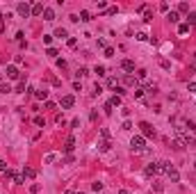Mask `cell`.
<instances>
[{"instance_id": "obj_43", "label": "cell", "mask_w": 196, "mask_h": 194, "mask_svg": "<svg viewBox=\"0 0 196 194\" xmlns=\"http://www.w3.org/2000/svg\"><path fill=\"white\" fill-rule=\"evenodd\" d=\"M66 194H80V192H73V190H68V192H66Z\"/></svg>"}, {"instance_id": "obj_29", "label": "cell", "mask_w": 196, "mask_h": 194, "mask_svg": "<svg viewBox=\"0 0 196 194\" xmlns=\"http://www.w3.org/2000/svg\"><path fill=\"white\" fill-rule=\"evenodd\" d=\"M178 11H189V5L187 2H180V5H178Z\"/></svg>"}, {"instance_id": "obj_11", "label": "cell", "mask_w": 196, "mask_h": 194, "mask_svg": "<svg viewBox=\"0 0 196 194\" xmlns=\"http://www.w3.org/2000/svg\"><path fill=\"white\" fill-rule=\"evenodd\" d=\"M73 149H76V139L68 137V139H66V144H64V151H66V153H71Z\"/></svg>"}, {"instance_id": "obj_15", "label": "cell", "mask_w": 196, "mask_h": 194, "mask_svg": "<svg viewBox=\"0 0 196 194\" xmlns=\"http://www.w3.org/2000/svg\"><path fill=\"white\" fill-rule=\"evenodd\" d=\"M166 19H169L171 23H178V21H180V14H178V11H169V14H166Z\"/></svg>"}, {"instance_id": "obj_24", "label": "cell", "mask_w": 196, "mask_h": 194, "mask_svg": "<svg viewBox=\"0 0 196 194\" xmlns=\"http://www.w3.org/2000/svg\"><path fill=\"white\" fill-rule=\"evenodd\" d=\"M109 105H112V108H116V105H121V96H112V101H109Z\"/></svg>"}, {"instance_id": "obj_39", "label": "cell", "mask_w": 196, "mask_h": 194, "mask_svg": "<svg viewBox=\"0 0 196 194\" xmlns=\"http://www.w3.org/2000/svg\"><path fill=\"white\" fill-rule=\"evenodd\" d=\"M103 110H105V114H112V105H109V103H105V108H103Z\"/></svg>"}, {"instance_id": "obj_4", "label": "cell", "mask_w": 196, "mask_h": 194, "mask_svg": "<svg viewBox=\"0 0 196 194\" xmlns=\"http://www.w3.org/2000/svg\"><path fill=\"white\" fill-rule=\"evenodd\" d=\"M5 73H7V78H9V80H18V78H23L21 71H18V66H14V64H9V66L5 69Z\"/></svg>"}, {"instance_id": "obj_42", "label": "cell", "mask_w": 196, "mask_h": 194, "mask_svg": "<svg viewBox=\"0 0 196 194\" xmlns=\"http://www.w3.org/2000/svg\"><path fill=\"white\" fill-rule=\"evenodd\" d=\"M119 194H130V192H128V190H121V192H119Z\"/></svg>"}, {"instance_id": "obj_22", "label": "cell", "mask_w": 196, "mask_h": 194, "mask_svg": "<svg viewBox=\"0 0 196 194\" xmlns=\"http://www.w3.org/2000/svg\"><path fill=\"white\" fill-rule=\"evenodd\" d=\"M178 32H180V34H187L189 32V23H182V25L178 27Z\"/></svg>"}, {"instance_id": "obj_6", "label": "cell", "mask_w": 196, "mask_h": 194, "mask_svg": "<svg viewBox=\"0 0 196 194\" xmlns=\"http://www.w3.org/2000/svg\"><path fill=\"white\" fill-rule=\"evenodd\" d=\"M73 103H76V98H73L71 94L62 96V108H64V110H71V108H73Z\"/></svg>"}, {"instance_id": "obj_37", "label": "cell", "mask_w": 196, "mask_h": 194, "mask_svg": "<svg viewBox=\"0 0 196 194\" xmlns=\"http://www.w3.org/2000/svg\"><path fill=\"white\" fill-rule=\"evenodd\" d=\"M91 187H94V192H100V190H103V183H94Z\"/></svg>"}, {"instance_id": "obj_3", "label": "cell", "mask_w": 196, "mask_h": 194, "mask_svg": "<svg viewBox=\"0 0 196 194\" xmlns=\"http://www.w3.org/2000/svg\"><path fill=\"white\" fill-rule=\"evenodd\" d=\"M164 174L171 178V183H178V180H180V174H178V169L174 167V164H169V162H166V171H164Z\"/></svg>"}, {"instance_id": "obj_5", "label": "cell", "mask_w": 196, "mask_h": 194, "mask_svg": "<svg viewBox=\"0 0 196 194\" xmlns=\"http://www.w3.org/2000/svg\"><path fill=\"white\" fill-rule=\"evenodd\" d=\"M139 128H141V137H155V130H153V126L148 121H141Z\"/></svg>"}, {"instance_id": "obj_8", "label": "cell", "mask_w": 196, "mask_h": 194, "mask_svg": "<svg viewBox=\"0 0 196 194\" xmlns=\"http://www.w3.org/2000/svg\"><path fill=\"white\" fill-rule=\"evenodd\" d=\"M121 69H123L128 75L135 73V62H132V60H123V62H121Z\"/></svg>"}, {"instance_id": "obj_20", "label": "cell", "mask_w": 196, "mask_h": 194, "mask_svg": "<svg viewBox=\"0 0 196 194\" xmlns=\"http://www.w3.org/2000/svg\"><path fill=\"white\" fill-rule=\"evenodd\" d=\"M9 91H11V87L7 82H0V94H9Z\"/></svg>"}, {"instance_id": "obj_2", "label": "cell", "mask_w": 196, "mask_h": 194, "mask_svg": "<svg viewBox=\"0 0 196 194\" xmlns=\"http://www.w3.org/2000/svg\"><path fill=\"white\" fill-rule=\"evenodd\" d=\"M16 11H18V16L27 19V16H32V5H27V2H18V5H16Z\"/></svg>"}, {"instance_id": "obj_21", "label": "cell", "mask_w": 196, "mask_h": 194, "mask_svg": "<svg viewBox=\"0 0 196 194\" xmlns=\"http://www.w3.org/2000/svg\"><path fill=\"white\" fill-rule=\"evenodd\" d=\"M96 73H98V78H103V75H107V69L105 66H96Z\"/></svg>"}, {"instance_id": "obj_31", "label": "cell", "mask_w": 196, "mask_h": 194, "mask_svg": "<svg viewBox=\"0 0 196 194\" xmlns=\"http://www.w3.org/2000/svg\"><path fill=\"white\" fill-rule=\"evenodd\" d=\"M43 108H46V110H55V103H53V101H46Z\"/></svg>"}, {"instance_id": "obj_34", "label": "cell", "mask_w": 196, "mask_h": 194, "mask_svg": "<svg viewBox=\"0 0 196 194\" xmlns=\"http://www.w3.org/2000/svg\"><path fill=\"white\" fill-rule=\"evenodd\" d=\"M50 41H53V34H43V44H46V46H48V44H50Z\"/></svg>"}, {"instance_id": "obj_13", "label": "cell", "mask_w": 196, "mask_h": 194, "mask_svg": "<svg viewBox=\"0 0 196 194\" xmlns=\"http://www.w3.org/2000/svg\"><path fill=\"white\" fill-rule=\"evenodd\" d=\"M34 176H37V171H34L32 167H25V169H23V178H34Z\"/></svg>"}, {"instance_id": "obj_16", "label": "cell", "mask_w": 196, "mask_h": 194, "mask_svg": "<svg viewBox=\"0 0 196 194\" xmlns=\"http://www.w3.org/2000/svg\"><path fill=\"white\" fill-rule=\"evenodd\" d=\"M55 37H59V39H66V37H68V32L64 30V27H57V30H55Z\"/></svg>"}, {"instance_id": "obj_41", "label": "cell", "mask_w": 196, "mask_h": 194, "mask_svg": "<svg viewBox=\"0 0 196 194\" xmlns=\"http://www.w3.org/2000/svg\"><path fill=\"white\" fill-rule=\"evenodd\" d=\"M189 91H196V82H189Z\"/></svg>"}, {"instance_id": "obj_30", "label": "cell", "mask_w": 196, "mask_h": 194, "mask_svg": "<svg viewBox=\"0 0 196 194\" xmlns=\"http://www.w3.org/2000/svg\"><path fill=\"white\" fill-rule=\"evenodd\" d=\"M0 171H2V174L9 171V169H7V162H5V160H0Z\"/></svg>"}, {"instance_id": "obj_28", "label": "cell", "mask_w": 196, "mask_h": 194, "mask_svg": "<svg viewBox=\"0 0 196 194\" xmlns=\"http://www.w3.org/2000/svg\"><path fill=\"white\" fill-rule=\"evenodd\" d=\"M34 123H37L39 128H43V123H46V121H43V116H34Z\"/></svg>"}, {"instance_id": "obj_1", "label": "cell", "mask_w": 196, "mask_h": 194, "mask_svg": "<svg viewBox=\"0 0 196 194\" xmlns=\"http://www.w3.org/2000/svg\"><path fill=\"white\" fill-rule=\"evenodd\" d=\"M144 146H146V137H141V135H135V137L130 139V149L135 151V153H141Z\"/></svg>"}, {"instance_id": "obj_26", "label": "cell", "mask_w": 196, "mask_h": 194, "mask_svg": "<svg viewBox=\"0 0 196 194\" xmlns=\"http://www.w3.org/2000/svg\"><path fill=\"white\" fill-rule=\"evenodd\" d=\"M187 21L192 23V25H196V14H194V11H189V14H187Z\"/></svg>"}, {"instance_id": "obj_23", "label": "cell", "mask_w": 196, "mask_h": 194, "mask_svg": "<svg viewBox=\"0 0 196 194\" xmlns=\"http://www.w3.org/2000/svg\"><path fill=\"white\" fill-rule=\"evenodd\" d=\"M148 78V73L144 71V69H139V71H137V80H146Z\"/></svg>"}, {"instance_id": "obj_7", "label": "cell", "mask_w": 196, "mask_h": 194, "mask_svg": "<svg viewBox=\"0 0 196 194\" xmlns=\"http://www.w3.org/2000/svg\"><path fill=\"white\" fill-rule=\"evenodd\" d=\"M123 85H128V87H135V89H137V87H139V80H137L135 75H128V73H125V75H123Z\"/></svg>"}, {"instance_id": "obj_25", "label": "cell", "mask_w": 196, "mask_h": 194, "mask_svg": "<svg viewBox=\"0 0 196 194\" xmlns=\"http://www.w3.org/2000/svg\"><path fill=\"white\" fill-rule=\"evenodd\" d=\"M144 91H146V89H141V87H137V89L132 91V94H135V98H141V96H144Z\"/></svg>"}, {"instance_id": "obj_9", "label": "cell", "mask_w": 196, "mask_h": 194, "mask_svg": "<svg viewBox=\"0 0 196 194\" xmlns=\"http://www.w3.org/2000/svg\"><path fill=\"white\" fill-rule=\"evenodd\" d=\"M7 176H9L11 180H14L16 185H23V183H25V178H23V174H16V171H11V169L7 171Z\"/></svg>"}, {"instance_id": "obj_27", "label": "cell", "mask_w": 196, "mask_h": 194, "mask_svg": "<svg viewBox=\"0 0 196 194\" xmlns=\"http://www.w3.org/2000/svg\"><path fill=\"white\" fill-rule=\"evenodd\" d=\"M107 85H109V87H112V89H116V87H119V80H114V78H109V80H107Z\"/></svg>"}, {"instance_id": "obj_17", "label": "cell", "mask_w": 196, "mask_h": 194, "mask_svg": "<svg viewBox=\"0 0 196 194\" xmlns=\"http://www.w3.org/2000/svg\"><path fill=\"white\" fill-rule=\"evenodd\" d=\"M144 174H146L148 178H151V176H157V174H155V164H148V167L144 169Z\"/></svg>"}, {"instance_id": "obj_40", "label": "cell", "mask_w": 196, "mask_h": 194, "mask_svg": "<svg viewBox=\"0 0 196 194\" xmlns=\"http://www.w3.org/2000/svg\"><path fill=\"white\" fill-rule=\"evenodd\" d=\"M160 64H162V69H171V64L166 62V60H160Z\"/></svg>"}, {"instance_id": "obj_35", "label": "cell", "mask_w": 196, "mask_h": 194, "mask_svg": "<svg viewBox=\"0 0 196 194\" xmlns=\"http://www.w3.org/2000/svg\"><path fill=\"white\" fill-rule=\"evenodd\" d=\"M48 55H50V57H55V60H57V55H59V53H57L55 48H48Z\"/></svg>"}, {"instance_id": "obj_10", "label": "cell", "mask_w": 196, "mask_h": 194, "mask_svg": "<svg viewBox=\"0 0 196 194\" xmlns=\"http://www.w3.org/2000/svg\"><path fill=\"white\" fill-rule=\"evenodd\" d=\"M43 9H46V7H43L41 2H34V5H32V16H43Z\"/></svg>"}, {"instance_id": "obj_12", "label": "cell", "mask_w": 196, "mask_h": 194, "mask_svg": "<svg viewBox=\"0 0 196 194\" xmlns=\"http://www.w3.org/2000/svg\"><path fill=\"white\" fill-rule=\"evenodd\" d=\"M43 21H55V11L50 9V7L43 9Z\"/></svg>"}, {"instance_id": "obj_14", "label": "cell", "mask_w": 196, "mask_h": 194, "mask_svg": "<svg viewBox=\"0 0 196 194\" xmlns=\"http://www.w3.org/2000/svg\"><path fill=\"white\" fill-rule=\"evenodd\" d=\"M34 98H39V101H46V98H48V91H46V89H37V91H34Z\"/></svg>"}, {"instance_id": "obj_36", "label": "cell", "mask_w": 196, "mask_h": 194, "mask_svg": "<svg viewBox=\"0 0 196 194\" xmlns=\"http://www.w3.org/2000/svg\"><path fill=\"white\" fill-rule=\"evenodd\" d=\"M100 135H103V139H109V130H107V128H103Z\"/></svg>"}, {"instance_id": "obj_32", "label": "cell", "mask_w": 196, "mask_h": 194, "mask_svg": "<svg viewBox=\"0 0 196 194\" xmlns=\"http://www.w3.org/2000/svg\"><path fill=\"white\" fill-rule=\"evenodd\" d=\"M146 39H148L146 32H139V34H137V41H146Z\"/></svg>"}, {"instance_id": "obj_33", "label": "cell", "mask_w": 196, "mask_h": 194, "mask_svg": "<svg viewBox=\"0 0 196 194\" xmlns=\"http://www.w3.org/2000/svg\"><path fill=\"white\" fill-rule=\"evenodd\" d=\"M105 57H114V48H109V46H107V48H105Z\"/></svg>"}, {"instance_id": "obj_19", "label": "cell", "mask_w": 196, "mask_h": 194, "mask_svg": "<svg viewBox=\"0 0 196 194\" xmlns=\"http://www.w3.org/2000/svg\"><path fill=\"white\" fill-rule=\"evenodd\" d=\"M109 146H112V144H109V139H103V142L98 144V149H100V151H109Z\"/></svg>"}, {"instance_id": "obj_18", "label": "cell", "mask_w": 196, "mask_h": 194, "mask_svg": "<svg viewBox=\"0 0 196 194\" xmlns=\"http://www.w3.org/2000/svg\"><path fill=\"white\" fill-rule=\"evenodd\" d=\"M80 21H82V23H87V21H91V14H89L87 9H84V11H80Z\"/></svg>"}, {"instance_id": "obj_38", "label": "cell", "mask_w": 196, "mask_h": 194, "mask_svg": "<svg viewBox=\"0 0 196 194\" xmlns=\"http://www.w3.org/2000/svg\"><path fill=\"white\" fill-rule=\"evenodd\" d=\"M98 9H107V2H105V0H98Z\"/></svg>"}]
</instances>
